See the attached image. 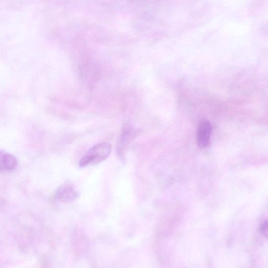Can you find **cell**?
Wrapping results in <instances>:
<instances>
[{
    "instance_id": "obj_6",
    "label": "cell",
    "mask_w": 268,
    "mask_h": 268,
    "mask_svg": "<svg viewBox=\"0 0 268 268\" xmlns=\"http://www.w3.org/2000/svg\"><path fill=\"white\" fill-rule=\"evenodd\" d=\"M260 231L261 234L265 237H267V222H264L261 226Z\"/></svg>"
},
{
    "instance_id": "obj_1",
    "label": "cell",
    "mask_w": 268,
    "mask_h": 268,
    "mask_svg": "<svg viewBox=\"0 0 268 268\" xmlns=\"http://www.w3.org/2000/svg\"><path fill=\"white\" fill-rule=\"evenodd\" d=\"M112 151L111 145L107 142L98 144L85 153L79 161V165L81 168L92 166L99 164L106 160Z\"/></svg>"
},
{
    "instance_id": "obj_2",
    "label": "cell",
    "mask_w": 268,
    "mask_h": 268,
    "mask_svg": "<svg viewBox=\"0 0 268 268\" xmlns=\"http://www.w3.org/2000/svg\"><path fill=\"white\" fill-rule=\"evenodd\" d=\"M80 193L75 186L68 182L59 187L56 193V199L62 202L68 203L76 200Z\"/></svg>"
},
{
    "instance_id": "obj_3",
    "label": "cell",
    "mask_w": 268,
    "mask_h": 268,
    "mask_svg": "<svg viewBox=\"0 0 268 268\" xmlns=\"http://www.w3.org/2000/svg\"><path fill=\"white\" fill-rule=\"evenodd\" d=\"M212 134V126L209 121H202L198 127L196 140L200 148H205L209 144Z\"/></svg>"
},
{
    "instance_id": "obj_4",
    "label": "cell",
    "mask_w": 268,
    "mask_h": 268,
    "mask_svg": "<svg viewBox=\"0 0 268 268\" xmlns=\"http://www.w3.org/2000/svg\"><path fill=\"white\" fill-rule=\"evenodd\" d=\"M17 166V161L12 155L0 151V171L9 172L14 170Z\"/></svg>"
},
{
    "instance_id": "obj_5",
    "label": "cell",
    "mask_w": 268,
    "mask_h": 268,
    "mask_svg": "<svg viewBox=\"0 0 268 268\" xmlns=\"http://www.w3.org/2000/svg\"><path fill=\"white\" fill-rule=\"evenodd\" d=\"M134 130L128 126L124 129L122 138L118 147L119 156L123 157L128 145L130 144L134 136Z\"/></svg>"
}]
</instances>
